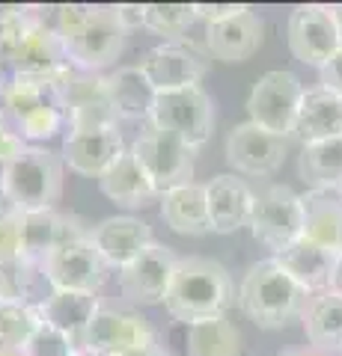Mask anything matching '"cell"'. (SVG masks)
Instances as JSON below:
<instances>
[{
    "label": "cell",
    "instance_id": "5bb4252c",
    "mask_svg": "<svg viewBox=\"0 0 342 356\" xmlns=\"http://www.w3.org/2000/svg\"><path fill=\"white\" fill-rule=\"evenodd\" d=\"M289 154V140L268 128H259L256 122H241L226 134V161L241 175H274Z\"/></svg>",
    "mask_w": 342,
    "mask_h": 356
},
{
    "label": "cell",
    "instance_id": "f546056e",
    "mask_svg": "<svg viewBox=\"0 0 342 356\" xmlns=\"http://www.w3.org/2000/svg\"><path fill=\"white\" fill-rule=\"evenodd\" d=\"M297 172L310 187H342V137L301 146Z\"/></svg>",
    "mask_w": 342,
    "mask_h": 356
},
{
    "label": "cell",
    "instance_id": "2e32d148",
    "mask_svg": "<svg viewBox=\"0 0 342 356\" xmlns=\"http://www.w3.org/2000/svg\"><path fill=\"white\" fill-rule=\"evenodd\" d=\"M158 348L167 356H238L241 350V332L226 318L212 321H170L164 330Z\"/></svg>",
    "mask_w": 342,
    "mask_h": 356
},
{
    "label": "cell",
    "instance_id": "d4e9b609",
    "mask_svg": "<svg viewBox=\"0 0 342 356\" xmlns=\"http://www.w3.org/2000/svg\"><path fill=\"white\" fill-rule=\"evenodd\" d=\"M304 202V238L339 252L342 250V191L310 187L301 193Z\"/></svg>",
    "mask_w": 342,
    "mask_h": 356
},
{
    "label": "cell",
    "instance_id": "74e56055",
    "mask_svg": "<svg viewBox=\"0 0 342 356\" xmlns=\"http://www.w3.org/2000/svg\"><path fill=\"white\" fill-rule=\"evenodd\" d=\"M330 291L342 294V255L336 259V270H334V280H330Z\"/></svg>",
    "mask_w": 342,
    "mask_h": 356
},
{
    "label": "cell",
    "instance_id": "4316f807",
    "mask_svg": "<svg viewBox=\"0 0 342 356\" xmlns=\"http://www.w3.org/2000/svg\"><path fill=\"white\" fill-rule=\"evenodd\" d=\"M98 191H102L110 202H116L123 208H146L161 199V193L155 191V184L149 181V175L143 172V166L137 163L134 154H131V149L98 178Z\"/></svg>",
    "mask_w": 342,
    "mask_h": 356
},
{
    "label": "cell",
    "instance_id": "f1b7e54d",
    "mask_svg": "<svg viewBox=\"0 0 342 356\" xmlns=\"http://www.w3.org/2000/svg\"><path fill=\"white\" fill-rule=\"evenodd\" d=\"M301 324L313 348L330 356H342V294L330 291V288L322 294H313L301 315Z\"/></svg>",
    "mask_w": 342,
    "mask_h": 356
},
{
    "label": "cell",
    "instance_id": "e575fe53",
    "mask_svg": "<svg viewBox=\"0 0 342 356\" xmlns=\"http://www.w3.org/2000/svg\"><path fill=\"white\" fill-rule=\"evenodd\" d=\"M194 6H196V21L215 24V21H224L229 15H235L244 3H194Z\"/></svg>",
    "mask_w": 342,
    "mask_h": 356
},
{
    "label": "cell",
    "instance_id": "7bdbcfd3",
    "mask_svg": "<svg viewBox=\"0 0 342 356\" xmlns=\"http://www.w3.org/2000/svg\"><path fill=\"white\" fill-rule=\"evenodd\" d=\"M0 303H3V300H0Z\"/></svg>",
    "mask_w": 342,
    "mask_h": 356
},
{
    "label": "cell",
    "instance_id": "d590c367",
    "mask_svg": "<svg viewBox=\"0 0 342 356\" xmlns=\"http://www.w3.org/2000/svg\"><path fill=\"white\" fill-rule=\"evenodd\" d=\"M318 77H322V86L330 89V92L342 95V48L330 57V63H325L322 69H318Z\"/></svg>",
    "mask_w": 342,
    "mask_h": 356
},
{
    "label": "cell",
    "instance_id": "ffe728a7",
    "mask_svg": "<svg viewBox=\"0 0 342 356\" xmlns=\"http://www.w3.org/2000/svg\"><path fill=\"white\" fill-rule=\"evenodd\" d=\"M208 196V220L212 232L217 235H233V232L250 226L253 208H256V193L247 187L244 178L235 175H215L205 184Z\"/></svg>",
    "mask_w": 342,
    "mask_h": 356
},
{
    "label": "cell",
    "instance_id": "b9f144b4",
    "mask_svg": "<svg viewBox=\"0 0 342 356\" xmlns=\"http://www.w3.org/2000/svg\"><path fill=\"white\" fill-rule=\"evenodd\" d=\"M339 255H342V250H339Z\"/></svg>",
    "mask_w": 342,
    "mask_h": 356
},
{
    "label": "cell",
    "instance_id": "ee69618b",
    "mask_svg": "<svg viewBox=\"0 0 342 356\" xmlns=\"http://www.w3.org/2000/svg\"><path fill=\"white\" fill-rule=\"evenodd\" d=\"M339 191H342V187H339Z\"/></svg>",
    "mask_w": 342,
    "mask_h": 356
},
{
    "label": "cell",
    "instance_id": "9a60e30c",
    "mask_svg": "<svg viewBox=\"0 0 342 356\" xmlns=\"http://www.w3.org/2000/svg\"><path fill=\"white\" fill-rule=\"evenodd\" d=\"M125 152L128 149L123 143V134H119V125H93L69 128V134L63 137L60 158L72 172L98 181Z\"/></svg>",
    "mask_w": 342,
    "mask_h": 356
},
{
    "label": "cell",
    "instance_id": "52a82bcc",
    "mask_svg": "<svg viewBox=\"0 0 342 356\" xmlns=\"http://www.w3.org/2000/svg\"><path fill=\"white\" fill-rule=\"evenodd\" d=\"M304 92L306 89L295 72H286V69L265 72L262 77H256V83H253L250 95H247L250 122H256L259 128H268L274 134H280V137L292 140Z\"/></svg>",
    "mask_w": 342,
    "mask_h": 356
},
{
    "label": "cell",
    "instance_id": "6da1fadb",
    "mask_svg": "<svg viewBox=\"0 0 342 356\" xmlns=\"http://www.w3.org/2000/svg\"><path fill=\"white\" fill-rule=\"evenodd\" d=\"M54 33L63 42L69 65L81 72H102L104 65L116 63L128 42L119 6H54Z\"/></svg>",
    "mask_w": 342,
    "mask_h": 356
},
{
    "label": "cell",
    "instance_id": "8d00e7d4",
    "mask_svg": "<svg viewBox=\"0 0 342 356\" xmlns=\"http://www.w3.org/2000/svg\"><path fill=\"white\" fill-rule=\"evenodd\" d=\"M119 18H123V24L128 27V33L137 30V27H143V6H137V3H119Z\"/></svg>",
    "mask_w": 342,
    "mask_h": 356
},
{
    "label": "cell",
    "instance_id": "ab89813d",
    "mask_svg": "<svg viewBox=\"0 0 342 356\" xmlns=\"http://www.w3.org/2000/svg\"><path fill=\"white\" fill-rule=\"evenodd\" d=\"M280 356H318V353H280Z\"/></svg>",
    "mask_w": 342,
    "mask_h": 356
},
{
    "label": "cell",
    "instance_id": "cb8c5ba5",
    "mask_svg": "<svg viewBox=\"0 0 342 356\" xmlns=\"http://www.w3.org/2000/svg\"><path fill=\"white\" fill-rule=\"evenodd\" d=\"M104 83H107V102L114 107L119 122L123 119L149 122L158 92H155V86L149 83V77L143 74L140 65H123V69H116L114 74H107Z\"/></svg>",
    "mask_w": 342,
    "mask_h": 356
},
{
    "label": "cell",
    "instance_id": "d6986e66",
    "mask_svg": "<svg viewBox=\"0 0 342 356\" xmlns=\"http://www.w3.org/2000/svg\"><path fill=\"white\" fill-rule=\"evenodd\" d=\"M90 238L95 243V250L102 252V259L107 261L110 270H123L125 264H131L137 255H143L152 243H155L152 241L149 222H143L131 214L107 217L102 222H95Z\"/></svg>",
    "mask_w": 342,
    "mask_h": 356
},
{
    "label": "cell",
    "instance_id": "4dcf8cb0",
    "mask_svg": "<svg viewBox=\"0 0 342 356\" xmlns=\"http://www.w3.org/2000/svg\"><path fill=\"white\" fill-rule=\"evenodd\" d=\"M42 327L39 306L27 303H0V353L21 356L33 339V332Z\"/></svg>",
    "mask_w": 342,
    "mask_h": 356
},
{
    "label": "cell",
    "instance_id": "8992f818",
    "mask_svg": "<svg viewBox=\"0 0 342 356\" xmlns=\"http://www.w3.org/2000/svg\"><path fill=\"white\" fill-rule=\"evenodd\" d=\"M149 128L173 134L191 149H203L215 131V102L203 86H187L176 92H158L149 116Z\"/></svg>",
    "mask_w": 342,
    "mask_h": 356
},
{
    "label": "cell",
    "instance_id": "ba28073f",
    "mask_svg": "<svg viewBox=\"0 0 342 356\" xmlns=\"http://www.w3.org/2000/svg\"><path fill=\"white\" fill-rule=\"evenodd\" d=\"M90 232L63 241L60 247L54 250V252H48V259L42 261L45 280H48V285L54 288V291L95 294L98 288L107 282L110 267L102 259V252L95 250Z\"/></svg>",
    "mask_w": 342,
    "mask_h": 356
},
{
    "label": "cell",
    "instance_id": "44dd1931",
    "mask_svg": "<svg viewBox=\"0 0 342 356\" xmlns=\"http://www.w3.org/2000/svg\"><path fill=\"white\" fill-rule=\"evenodd\" d=\"M271 259L277 261L306 294H322L330 288L339 252L327 250V247H322V243H316L310 238H297L286 250L274 252Z\"/></svg>",
    "mask_w": 342,
    "mask_h": 356
},
{
    "label": "cell",
    "instance_id": "ac0fdd59",
    "mask_svg": "<svg viewBox=\"0 0 342 356\" xmlns=\"http://www.w3.org/2000/svg\"><path fill=\"white\" fill-rule=\"evenodd\" d=\"M265 36V21L253 6H241L215 24H205V51L220 63H244L259 51Z\"/></svg>",
    "mask_w": 342,
    "mask_h": 356
},
{
    "label": "cell",
    "instance_id": "5b68a950",
    "mask_svg": "<svg viewBox=\"0 0 342 356\" xmlns=\"http://www.w3.org/2000/svg\"><path fill=\"white\" fill-rule=\"evenodd\" d=\"M63 170L65 163L57 152L45 146H24L0 170V187L18 214L54 211L63 193Z\"/></svg>",
    "mask_w": 342,
    "mask_h": 356
},
{
    "label": "cell",
    "instance_id": "4fadbf2b",
    "mask_svg": "<svg viewBox=\"0 0 342 356\" xmlns=\"http://www.w3.org/2000/svg\"><path fill=\"white\" fill-rule=\"evenodd\" d=\"M140 69L149 77V83L155 86V92H176V89L200 86L208 63L205 54L191 39H176L149 48L140 60Z\"/></svg>",
    "mask_w": 342,
    "mask_h": 356
},
{
    "label": "cell",
    "instance_id": "603a6c76",
    "mask_svg": "<svg viewBox=\"0 0 342 356\" xmlns=\"http://www.w3.org/2000/svg\"><path fill=\"white\" fill-rule=\"evenodd\" d=\"M334 137H342V95L330 92L325 86L306 89L295 125V140L301 146H310V143Z\"/></svg>",
    "mask_w": 342,
    "mask_h": 356
},
{
    "label": "cell",
    "instance_id": "1f68e13d",
    "mask_svg": "<svg viewBox=\"0 0 342 356\" xmlns=\"http://www.w3.org/2000/svg\"><path fill=\"white\" fill-rule=\"evenodd\" d=\"M196 24V6L194 3H143V27L155 36L176 42Z\"/></svg>",
    "mask_w": 342,
    "mask_h": 356
},
{
    "label": "cell",
    "instance_id": "484cf974",
    "mask_svg": "<svg viewBox=\"0 0 342 356\" xmlns=\"http://www.w3.org/2000/svg\"><path fill=\"white\" fill-rule=\"evenodd\" d=\"M158 202H161V220L167 222L176 235L203 238L212 232L205 184H196V181L182 184L176 191H167Z\"/></svg>",
    "mask_w": 342,
    "mask_h": 356
},
{
    "label": "cell",
    "instance_id": "83f0119b",
    "mask_svg": "<svg viewBox=\"0 0 342 356\" xmlns=\"http://www.w3.org/2000/svg\"><path fill=\"white\" fill-rule=\"evenodd\" d=\"M98 297L95 294H81V291H51L39 303V315L48 327L60 330L63 336L75 341V348L81 344L86 327L98 312Z\"/></svg>",
    "mask_w": 342,
    "mask_h": 356
},
{
    "label": "cell",
    "instance_id": "7c38bea8",
    "mask_svg": "<svg viewBox=\"0 0 342 356\" xmlns=\"http://www.w3.org/2000/svg\"><path fill=\"white\" fill-rule=\"evenodd\" d=\"M342 48L334 6L325 3H304L295 6L289 15V51L297 63L322 69L325 63Z\"/></svg>",
    "mask_w": 342,
    "mask_h": 356
},
{
    "label": "cell",
    "instance_id": "e0dca14e",
    "mask_svg": "<svg viewBox=\"0 0 342 356\" xmlns=\"http://www.w3.org/2000/svg\"><path fill=\"white\" fill-rule=\"evenodd\" d=\"M176 264H179V259L173 255L170 247L152 243L143 255H137L123 270H116L119 294L128 303H140V306L164 303V297L170 291V282H173V273H176Z\"/></svg>",
    "mask_w": 342,
    "mask_h": 356
},
{
    "label": "cell",
    "instance_id": "3957f363",
    "mask_svg": "<svg viewBox=\"0 0 342 356\" xmlns=\"http://www.w3.org/2000/svg\"><path fill=\"white\" fill-rule=\"evenodd\" d=\"M233 303L235 288L224 264L215 259H203V255L179 259L170 291L164 297V309H167L170 321L194 324V321L226 318Z\"/></svg>",
    "mask_w": 342,
    "mask_h": 356
},
{
    "label": "cell",
    "instance_id": "7a4b0ae2",
    "mask_svg": "<svg viewBox=\"0 0 342 356\" xmlns=\"http://www.w3.org/2000/svg\"><path fill=\"white\" fill-rule=\"evenodd\" d=\"M0 122L21 137L27 146H42L69 134L65 110L54 77L13 74L0 98Z\"/></svg>",
    "mask_w": 342,
    "mask_h": 356
},
{
    "label": "cell",
    "instance_id": "60d3db41",
    "mask_svg": "<svg viewBox=\"0 0 342 356\" xmlns=\"http://www.w3.org/2000/svg\"><path fill=\"white\" fill-rule=\"evenodd\" d=\"M238 356H253V353H247V350H241V353H238Z\"/></svg>",
    "mask_w": 342,
    "mask_h": 356
},
{
    "label": "cell",
    "instance_id": "7402d4cb",
    "mask_svg": "<svg viewBox=\"0 0 342 356\" xmlns=\"http://www.w3.org/2000/svg\"><path fill=\"white\" fill-rule=\"evenodd\" d=\"M84 229L78 226L75 217H65L60 211H36V214L21 217V259H27L33 264H42L48 259V252H54L63 241H69L75 235H84Z\"/></svg>",
    "mask_w": 342,
    "mask_h": 356
},
{
    "label": "cell",
    "instance_id": "30bf717a",
    "mask_svg": "<svg viewBox=\"0 0 342 356\" xmlns=\"http://www.w3.org/2000/svg\"><path fill=\"white\" fill-rule=\"evenodd\" d=\"M250 232L265 250L280 252L297 238H304V202L301 193H295L286 184H271L256 193Z\"/></svg>",
    "mask_w": 342,
    "mask_h": 356
},
{
    "label": "cell",
    "instance_id": "8fae6325",
    "mask_svg": "<svg viewBox=\"0 0 342 356\" xmlns=\"http://www.w3.org/2000/svg\"><path fill=\"white\" fill-rule=\"evenodd\" d=\"M158 336L146 324V318L134 312H123L114 306H98L95 318L90 321L78 353L84 356H125L131 350L155 348Z\"/></svg>",
    "mask_w": 342,
    "mask_h": 356
},
{
    "label": "cell",
    "instance_id": "836d02e7",
    "mask_svg": "<svg viewBox=\"0 0 342 356\" xmlns=\"http://www.w3.org/2000/svg\"><path fill=\"white\" fill-rule=\"evenodd\" d=\"M21 217L15 208H0V261L21 259Z\"/></svg>",
    "mask_w": 342,
    "mask_h": 356
},
{
    "label": "cell",
    "instance_id": "9c48e42d",
    "mask_svg": "<svg viewBox=\"0 0 342 356\" xmlns=\"http://www.w3.org/2000/svg\"><path fill=\"white\" fill-rule=\"evenodd\" d=\"M131 154L155 184V191L164 196L167 191H176L182 184L194 181V166H196V149H191L185 140L149 128L146 134L131 143Z\"/></svg>",
    "mask_w": 342,
    "mask_h": 356
},
{
    "label": "cell",
    "instance_id": "d6a6232c",
    "mask_svg": "<svg viewBox=\"0 0 342 356\" xmlns=\"http://www.w3.org/2000/svg\"><path fill=\"white\" fill-rule=\"evenodd\" d=\"M75 353H78L75 341L42 321V327L33 332V339L27 341V348L21 356H75Z\"/></svg>",
    "mask_w": 342,
    "mask_h": 356
},
{
    "label": "cell",
    "instance_id": "277c9868",
    "mask_svg": "<svg viewBox=\"0 0 342 356\" xmlns=\"http://www.w3.org/2000/svg\"><path fill=\"white\" fill-rule=\"evenodd\" d=\"M313 294H306L274 259L256 261L238 288V309L259 330H283L304 315Z\"/></svg>",
    "mask_w": 342,
    "mask_h": 356
},
{
    "label": "cell",
    "instance_id": "f35d334b",
    "mask_svg": "<svg viewBox=\"0 0 342 356\" xmlns=\"http://www.w3.org/2000/svg\"><path fill=\"white\" fill-rule=\"evenodd\" d=\"M334 18H336V30H339V39H342V3H334Z\"/></svg>",
    "mask_w": 342,
    "mask_h": 356
}]
</instances>
